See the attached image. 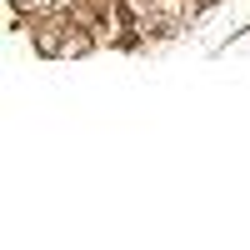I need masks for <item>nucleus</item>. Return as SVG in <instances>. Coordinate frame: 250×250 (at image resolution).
<instances>
[{"label":"nucleus","instance_id":"f257e3e1","mask_svg":"<svg viewBox=\"0 0 250 250\" xmlns=\"http://www.w3.org/2000/svg\"><path fill=\"white\" fill-rule=\"evenodd\" d=\"M10 5H15L20 15H35V20H40V15H55L60 0H10Z\"/></svg>","mask_w":250,"mask_h":250}]
</instances>
